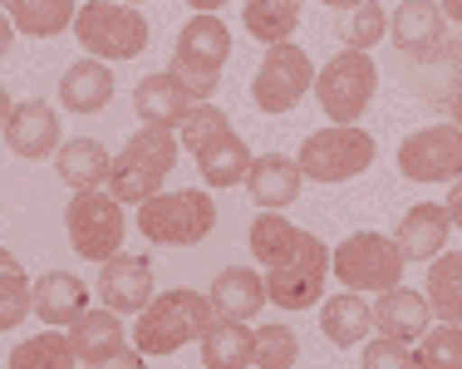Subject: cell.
Segmentation results:
<instances>
[{"label": "cell", "mask_w": 462, "mask_h": 369, "mask_svg": "<svg viewBox=\"0 0 462 369\" xmlns=\"http://www.w3.org/2000/svg\"><path fill=\"white\" fill-rule=\"evenodd\" d=\"M212 325V300L197 296V291H162L152 296L148 306L138 310V325H134V350L148 360V355H172L182 345L202 340V330Z\"/></svg>", "instance_id": "cell-1"}, {"label": "cell", "mask_w": 462, "mask_h": 369, "mask_svg": "<svg viewBox=\"0 0 462 369\" xmlns=\"http://www.w3.org/2000/svg\"><path fill=\"white\" fill-rule=\"evenodd\" d=\"M178 148H182V143H178V134H172V128L143 124L138 134L124 143V153L114 158V168H108V198H118L124 208L148 202L152 192L162 188V178L172 172Z\"/></svg>", "instance_id": "cell-2"}, {"label": "cell", "mask_w": 462, "mask_h": 369, "mask_svg": "<svg viewBox=\"0 0 462 369\" xmlns=\"http://www.w3.org/2000/svg\"><path fill=\"white\" fill-rule=\"evenodd\" d=\"M212 226H217V202L202 188L152 192L148 202H138V232L152 246H197Z\"/></svg>", "instance_id": "cell-3"}, {"label": "cell", "mask_w": 462, "mask_h": 369, "mask_svg": "<svg viewBox=\"0 0 462 369\" xmlns=\"http://www.w3.org/2000/svg\"><path fill=\"white\" fill-rule=\"evenodd\" d=\"M74 35H79V45L89 50V60H138L143 50H148V35L152 25L138 15L134 5H124V0H89V5H79V15H74Z\"/></svg>", "instance_id": "cell-4"}, {"label": "cell", "mask_w": 462, "mask_h": 369, "mask_svg": "<svg viewBox=\"0 0 462 369\" xmlns=\"http://www.w3.org/2000/svg\"><path fill=\"white\" fill-rule=\"evenodd\" d=\"M403 252L393 236L379 232H349L345 242L329 252V271L345 281V291H359V296H383L403 281Z\"/></svg>", "instance_id": "cell-5"}, {"label": "cell", "mask_w": 462, "mask_h": 369, "mask_svg": "<svg viewBox=\"0 0 462 369\" xmlns=\"http://www.w3.org/2000/svg\"><path fill=\"white\" fill-rule=\"evenodd\" d=\"M64 232H69V246L84 256V262H114L124 252V202L108 198L104 188H89V192H74L69 208H64Z\"/></svg>", "instance_id": "cell-6"}, {"label": "cell", "mask_w": 462, "mask_h": 369, "mask_svg": "<svg viewBox=\"0 0 462 369\" xmlns=\"http://www.w3.org/2000/svg\"><path fill=\"white\" fill-rule=\"evenodd\" d=\"M231 54V30L217 15H192L178 30V50H172V74L192 89V99H207L217 94Z\"/></svg>", "instance_id": "cell-7"}, {"label": "cell", "mask_w": 462, "mask_h": 369, "mask_svg": "<svg viewBox=\"0 0 462 369\" xmlns=\"http://www.w3.org/2000/svg\"><path fill=\"white\" fill-rule=\"evenodd\" d=\"M374 89H379V64L365 50H339L315 74V99L335 124H359L365 108L374 104Z\"/></svg>", "instance_id": "cell-8"}, {"label": "cell", "mask_w": 462, "mask_h": 369, "mask_svg": "<svg viewBox=\"0 0 462 369\" xmlns=\"http://www.w3.org/2000/svg\"><path fill=\"white\" fill-rule=\"evenodd\" d=\"M295 162L310 182H349L374 162V138L359 124H329L305 138Z\"/></svg>", "instance_id": "cell-9"}, {"label": "cell", "mask_w": 462, "mask_h": 369, "mask_svg": "<svg viewBox=\"0 0 462 369\" xmlns=\"http://www.w3.org/2000/svg\"><path fill=\"white\" fill-rule=\"evenodd\" d=\"M325 276H329V246L315 232H305L291 262L266 271V300L285 310H310L325 296Z\"/></svg>", "instance_id": "cell-10"}, {"label": "cell", "mask_w": 462, "mask_h": 369, "mask_svg": "<svg viewBox=\"0 0 462 369\" xmlns=\"http://www.w3.org/2000/svg\"><path fill=\"white\" fill-rule=\"evenodd\" d=\"M315 74H310V54L291 40L266 45V60L256 64V79H251V99L261 114H291L295 104L310 94Z\"/></svg>", "instance_id": "cell-11"}, {"label": "cell", "mask_w": 462, "mask_h": 369, "mask_svg": "<svg viewBox=\"0 0 462 369\" xmlns=\"http://www.w3.org/2000/svg\"><path fill=\"white\" fill-rule=\"evenodd\" d=\"M399 172L413 182H457L462 178V128L457 124H428L403 138Z\"/></svg>", "instance_id": "cell-12"}, {"label": "cell", "mask_w": 462, "mask_h": 369, "mask_svg": "<svg viewBox=\"0 0 462 369\" xmlns=\"http://www.w3.org/2000/svg\"><path fill=\"white\" fill-rule=\"evenodd\" d=\"M403 79L418 99H428L433 108H448L453 94L462 89V54H457V30H448L438 45L403 54Z\"/></svg>", "instance_id": "cell-13"}, {"label": "cell", "mask_w": 462, "mask_h": 369, "mask_svg": "<svg viewBox=\"0 0 462 369\" xmlns=\"http://www.w3.org/2000/svg\"><path fill=\"white\" fill-rule=\"evenodd\" d=\"M5 148L20 153V158H30V162L60 153V114H54L45 99L15 104L10 118H5Z\"/></svg>", "instance_id": "cell-14"}, {"label": "cell", "mask_w": 462, "mask_h": 369, "mask_svg": "<svg viewBox=\"0 0 462 369\" xmlns=\"http://www.w3.org/2000/svg\"><path fill=\"white\" fill-rule=\"evenodd\" d=\"M98 296H104V306L118 310V316H138L152 300V262L148 256L118 252L114 262H104V271H98Z\"/></svg>", "instance_id": "cell-15"}, {"label": "cell", "mask_w": 462, "mask_h": 369, "mask_svg": "<svg viewBox=\"0 0 462 369\" xmlns=\"http://www.w3.org/2000/svg\"><path fill=\"white\" fill-rule=\"evenodd\" d=\"M212 300V320H236V325H251L266 310V276L251 266H226L222 276L212 281L207 291Z\"/></svg>", "instance_id": "cell-16"}, {"label": "cell", "mask_w": 462, "mask_h": 369, "mask_svg": "<svg viewBox=\"0 0 462 369\" xmlns=\"http://www.w3.org/2000/svg\"><path fill=\"white\" fill-rule=\"evenodd\" d=\"M134 108H138L143 124H152V128H172V134H178L182 118L197 108V99H192V89H187L178 74L162 69V74H148V79H143L138 89H134Z\"/></svg>", "instance_id": "cell-17"}, {"label": "cell", "mask_w": 462, "mask_h": 369, "mask_svg": "<svg viewBox=\"0 0 462 369\" xmlns=\"http://www.w3.org/2000/svg\"><path fill=\"white\" fill-rule=\"evenodd\" d=\"M30 306H35V316L50 325V330H60V325H74L89 310V286H84L74 271H45V276L30 286Z\"/></svg>", "instance_id": "cell-18"}, {"label": "cell", "mask_w": 462, "mask_h": 369, "mask_svg": "<svg viewBox=\"0 0 462 369\" xmlns=\"http://www.w3.org/2000/svg\"><path fill=\"white\" fill-rule=\"evenodd\" d=\"M448 232H453V217H448L443 202H418V208L403 212L393 242H399L403 262H433V256L448 246Z\"/></svg>", "instance_id": "cell-19"}, {"label": "cell", "mask_w": 462, "mask_h": 369, "mask_svg": "<svg viewBox=\"0 0 462 369\" xmlns=\"http://www.w3.org/2000/svg\"><path fill=\"white\" fill-rule=\"evenodd\" d=\"M300 162L295 158H281V153H266V158H251V172H246V192L256 198L261 212H281L300 198Z\"/></svg>", "instance_id": "cell-20"}, {"label": "cell", "mask_w": 462, "mask_h": 369, "mask_svg": "<svg viewBox=\"0 0 462 369\" xmlns=\"http://www.w3.org/2000/svg\"><path fill=\"white\" fill-rule=\"evenodd\" d=\"M443 35H448V15L438 0H403L389 15V40L399 54H418V50L438 45Z\"/></svg>", "instance_id": "cell-21"}, {"label": "cell", "mask_w": 462, "mask_h": 369, "mask_svg": "<svg viewBox=\"0 0 462 369\" xmlns=\"http://www.w3.org/2000/svg\"><path fill=\"white\" fill-rule=\"evenodd\" d=\"M428 316H433V310H428V296H418L409 286H393L374 300V330L389 335V340H403V345H413L418 335L428 330Z\"/></svg>", "instance_id": "cell-22"}, {"label": "cell", "mask_w": 462, "mask_h": 369, "mask_svg": "<svg viewBox=\"0 0 462 369\" xmlns=\"http://www.w3.org/2000/svg\"><path fill=\"white\" fill-rule=\"evenodd\" d=\"M114 99V69L104 60H74L60 74V104L74 114H98Z\"/></svg>", "instance_id": "cell-23"}, {"label": "cell", "mask_w": 462, "mask_h": 369, "mask_svg": "<svg viewBox=\"0 0 462 369\" xmlns=\"http://www.w3.org/2000/svg\"><path fill=\"white\" fill-rule=\"evenodd\" d=\"M69 340H74V355H79L84 364H98V360H108V355L128 350L124 320H118V310H108V306L84 310V316L69 325Z\"/></svg>", "instance_id": "cell-24"}, {"label": "cell", "mask_w": 462, "mask_h": 369, "mask_svg": "<svg viewBox=\"0 0 462 369\" xmlns=\"http://www.w3.org/2000/svg\"><path fill=\"white\" fill-rule=\"evenodd\" d=\"M197 350H202V369H251L256 364V335H251V325L212 320Z\"/></svg>", "instance_id": "cell-25"}, {"label": "cell", "mask_w": 462, "mask_h": 369, "mask_svg": "<svg viewBox=\"0 0 462 369\" xmlns=\"http://www.w3.org/2000/svg\"><path fill=\"white\" fill-rule=\"evenodd\" d=\"M320 330L335 345H365L374 330V300H365L359 291H339L320 300Z\"/></svg>", "instance_id": "cell-26"}, {"label": "cell", "mask_w": 462, "mask_h": 369, "mask_svg": "<svg viewBox=\"0 0 462 369\" xmlns=\"http://www.w3.org/2000/svg\"><path fill=\"white\" fill-rule=\"evenodd\" d=\"M197 168H202L207 188H241L251 172V148L241 143L236 128H226L222 138H212L207 148H197Z\"/></svg>", "instance_id": "cell-27"}, {"label": "cell", "mask_w": 462, "mask_h": 369, "mask_svg": "<svg viewBox=\"0 0 462 369\" xmlns=\"http://www.w3.org/2000/svg\"><path fill=\"white\" fill-rule=\"evenodd\" d=\"M54 168H60V178L69 182V188L89 192V188H104L108 182L114 158L104 153L98 138H69V143H60V153H54Z\"/></svg>", "instance_id": "cell-28"}, {"label": "cell", "mask_w": 462, "mask_h": 369, "mask_svg": "<svg viewBox=\"0 0 462 369\" xmlns=\"http://www.w3.org/2000/svg\"><path fill=\"white\" fill-rule=\"evenodd\" d=\"M10 15V25L30 40H50V35H64L74 25V0H0Z\"/></svg>", "instance_id": "cell-29"}, {"label": "cell", "mask_w": 462, "mask_h": 369, "mask_svg": "<svg viewBox=\"0 0 462 369\" xmlns=\"http://www.w3.org/2000/svg\"><path fill=\"white\" fill-rule=\"evenodd\" d=\"M428 310L443 325H462V252H438L428 262Z\"/></svg>", "instance_id": "cell-30"}, {"label": "cell", "mask_w": 462, "mask_h": 369, "mask_svg": "<svg viewBox=\"0 0 462 369\" xmlns=\"http://www.w3.org/2000/svg\"><path fill=\"white\" fill-rule=\"evenodd\" d=\"M300 226L295 222H285L281 212H261L256 222H251V256H256L261 266H281V262H291L295 256V246H300Z\"/></svg>", "instance_id": "cell-31"}, {"label": "cell", "mask_w": 462, "mask_h": 369, "mask_svg": "<svg viewBox=\"0 0 462 369\" xmlns=\"http://www.w3.org/2000/svg\"><path fill=\"white\" fill-rule=\"evenodd\" d=\"M74 364H79L74 340L60 330H40V335H30V340H20L5 360V369H74Z\"/></svg>", "instance_id": "cell-32"}, {"label": "cell", "mask_w": 462, "mask_h": 369, "mask_svg": "<svg viewBox=\"0 0 462 369\" xmlns=\"http://www.w3.org/2000/svg\"><path fill=\"white\" fill-rule=\"evenodd\" d=\"M241 20H246V35H256L261 45H281L300 25V0H246Z\"/></svg>", "instance_id": "cell-33"}, {"label": "cell", "mask_w": 462, "mask_h": 369, "mask_svg": "<svg viewBox=\"0 0 462 369\" xmlns=\"http://www.w3.org/2000/svg\"><path fill=\"white\" fill-rule=\"evenodd\" d=\"M335 35H339V45H345V50H365L369 54L383 35H389V15H383L379 0H365V5H355V10H339Z\"/></svg>", "instance_id": "cell-34"}, {"label": "cell", "mask_w": 462, "mask_h": 369, "mask_svg": "<svg viewBox=\"0 0 462 369\" xmlns=\"http://www.w3.org/2000/svg\"><path fill=\"white\" fill-rule=\"evenodd\" d=\"M30 276L20 271V262L0 246V330H15L30 316Z\"/></svg>", "instance_id": "cell-35"}, {"label": "cell", "mask_w": 462, "mask_h": 369, "mask_svg": "<svg viewBox=\"0 0 462 369\" xmlns=\"http://www.w3.org/2000/svg\"><path fill=\"white\" fill-rule=\"evenodd\" d=\"M413 369H462V325H438L418 335Z\"/></svg>", "instance_id": "cell-36"}, {"label": "cell", "mask_w": 462, "mask_h": 369, "mask_svg": "<svg viewBox=\"0 0 462 369\" xmlns=\"http://www.w3.org/2000/svg\"><path fill=\"white\" fill-rule=\"evenodd\" d=\"M256 369H295L300 360V340L291 325H256Z\"/></svg>", "instance_id": "cell-37"}, {"label": "cell", "mask_w": 462, "mask_h": 369, "mask_svg": "<svg viewBox=\"0 0 462 369\" xmlns=\"http://www.w3.org/2000/svg\"><path fill=\"white\" fill-rule=\"evenodd\" d=\"M226 128H231V118L222 114V108H207V104H197L192 114L182 118V128H178V143H182V148H192V153H197V148H207L212 138H222Z\"/></svg>", "instance_id": "cell-38"}, {"label": "cell", "mask_w": 462, "mask_h": 369, "mask_svg": "<svg viewBox=\"0 0 462 369\" xmlns=\"http://www.w3.org/2000/svg\"><path fill=\"white\" fill-rule=\"evenodd\" d=\"M365 369H413V345L379 335V340L365 345Z\"/></svg>", "instance_id": "cell-39"}, {"label": "cell", "mask_w": 462, "mask_h": 369, "mask_svg": "<svg viewBox=\"0 0 462 369\" xmlns=\"http://www.w3.org/2000/svg\"><path fill=\"white\" fill-rule=\"evenodd\" d=\"M89 369H148V364H143L138 350H118V355H108V360H98Z\"/></svg>", "instance_id": "cell-40"}, {"label": "cell", "mask_w": 462, "mask_h": 369, "mask_svg": "<svg viewBox=\"0 0 462 369\" xmlns=\"http://www.w3.org/2000/svg\"><path fill=\"white\" fill-rule=\"evenodd\" d=\"M443 208H448V217H453V226H462V178L448 188V202H443Z\"/></svg>", "instance_id": "cell-41"}, {"label": "cell", "mask_w": 462, "mask_h": 369, "mask_svg": "<svg viewBox=\"0 0 462 369\" xmlns=\"http://www.w3.org/2000/svg\"><path fill=\"white\" fill-rule=\"evenodd\" d=\"M10 40H15V25H10V15L0 10V60L10 54Z\"/></svg>", "instance_id": "cell-42"}, {"label": "cell", "mask_w": 462, "mask_h": 369, "mask_svg": "<svg viewBox=\"0 0 462 369\" xmlns=\"http://www.w3.org/2000/svg\"><path fill=\"white\" fill-rule=\"evenodd\" d=\"M438 5H443L448 20H457V25H462V0H438Z\"/></svg>", "instance_id": "cell-43"}, {"label": "cell", "mask_w": 462, "mask_h": 369, "mask_svg": "<svg viewBox=\"0 0 462 369\" xmlns=\"http://www.w3.org/2000/svg\"><path fill=\"white\" fill-rule=\"evenodd\" d=\"M187 5H192L197 15H212V10H217V5H226V0H187Z\"/></svg>", "instance_id": "cell-44"}, {"label": "cell", "mask_w": 462, "mask_h": 369, "mask_svg": "<svg viewBox=\"0 0 462 369\" xmlns=\"http://www.w3.org/2000/svg\"><path fill=\"white\" fill-rule=\"evenodd\" d=\"M448 114H453V124H457V128H462V89H457V94H453V104H448Z\"/></svg>", "instance_id": "cell-45"}, {"label": "cell", "mask_w": 462, "mask_h": 369, "mask_svg": "<svg viewBox=\"0 0 462 369\" xmlns=\"http://www.w3.org/2000/svg\"><path fill=\"white\" fill-rule=\"evenodd\" d=\"M320 5H329V10H355V5H365V0H320Z\"/></svg>", "instance_id": "cell-46"}, {"label": "cell", "mask_w": 462, "mask_h": 369, "mask_svg": "<svg viewBox=\"0 0 462 369\" xmlns=\"http://www.w3.org/2000/svg\"><path fill=\"white\" fill-rule=\"evenodd\" d=\"M457 54H462V30H457Z\"/></svg>", "instance_id": "cell-47"}, {"label": "cell", "mask_w": 462, "mask_h": 369, "mask_svg": "<svg viewBox=\"0 0 462 369\" xmlns=\"http://www.w3.org/2000/svg\"><path fill=\"white\" fill-rule=\"evenodd\" d=\"M124 5H143V0H124Z\"/></svg>", "instance_id": "cell-48"}]
</instances>
